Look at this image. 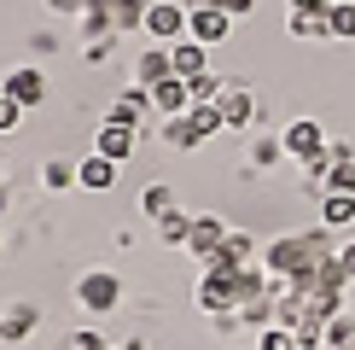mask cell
<instances>
[{
  "label": "cell",
  "instance_id": "6da1fadb",
  "mask_svg": "<svg viewBox=\"0 0 355 350\" xmlns=\"http://www.w3.org/2000/svg\"><path fill=\"white\" fill-rule=\"evenodd\" d=\"M221 128H227V123H221L216 106H192L187 117H164V140L175 146V152H198V146L216 140Z\"/></svg>",
  "mask_w": 355,
  "mask_h": 350
},
{
  "label": "cell",
  "instance_id": "7a4b0ae2",
  "mask_svg": "<svg viewBox=\"0 0 355 350\" xmlns=\"http://www.w3.org/2000/svg\"><path fill=\"white\" fill-rule=\"evenodd\" d=\"M315 262L320 257H315V245H309V233H286V240L262 245V269H268V274H291V281H303Z\"/></svg>",
  "mask_w": 355,
  "mask_h": 350
},
{
  "label": "cell",
  "instance_id": "3957f363",
  "mask_svg": "<svg viewBox=\"0 0 355 350\" xmlns=\"http://www.w3.org/2000/svg\"><path fill=\"white\" fill-rule=\"evenodd\" d=\"M76 303L87 315H111L116 303H123V281H116V269H87L76 281Z\"/></svg>",
  "mask_w": 355,
  "mask_h": 350
},
{
  "label": "cell",
  "instance_id": "277c9868",
  "mask_svg": "<svg viewBox=\"0 0 355 350\" xmlns=\"http://www.w3.org/2000/svg\"><path fill=\"white\" fill-rule=\"evenodd\" d=\"M279 140H286V158H297V164H315L320 152H327V123L320 117H291L286 128H279Z\"/></svg>",
  "mask_w": 355,
  "mask_h": 350
},
{
  "label": "cell",
  "instance_id": "5b68a950",
  "mask_svg": "<svg viewBox=\"0 0 355 350\" xmlns=\"http://www.w3.org/2000/svg\"><path fill=\"white\" fill-rule=\"evenodd\" d=\"M187 0H152V6H146V29H140V35H152V41H164V47H169V41H181L187 35Z\"/></svg>",
  "mask_w": 355,
  "mask_h": 350
},
{
  "label": "cell",
  "instance_id": "8992f818",
  "mask_svg": "<svg viewBox=\"0 0 355 350\" xmlns=\"http://www.w3.org/2000/svg\"><path fill=\"white\" fill-rule=\"evenodd\" d=\"M245 262H257V233L250 228H227V240L216 245V257L204 262V274H233V269H245Z\"/></svg>",
  "mask_w": 355,
  "mask_h": 350
},
{
  "label": "cell",
  "instance_id": "52a82bcc",
  "mask_svg": "<svg viewBox=\"0 0 355 350\" xmlns=\"http://www.w3.org/2000/svg\"><path fill=\"white\" fill-rule=\"evenodd\" d=\"M140 140H146V128L105 117V123H99V135H94V152H105L111 164H123V158H135V152H140Z\"/></svg>",
  "mask_w": 355,
  "mask_h": 350
},
{
  "label": "cell",
  "instance_id": "ba28073f",
  "mask_svg": "<svg viewBox=\"0 0 355 350\" xmlns=\"http://www.w3.org/2000/svg\"><path fill=\"white\" fill-rule=\"evenodd\" d=\"M192 298H198V310H210V315H233L239 310V281H233V274H204V281L192 286Z\"/></svg>",
  "mask_w": 355,
  "mask_h": 350
},
{
  "label": "cell",
  "instance_id": "9c48e42d",
  "mask_svg": "<svg viewBox=\"0 0 355 350\" xmlns=\"http://www.w3.org/2000/svg\"><path fill=\"white\" fill-rule=\"evenodd\" d=\"M0 88H6V94L18 99L24 111L47 106V70H41V65H18V70H6V82H0Z\"/></svg>",
  "mask_w": 355,
  "mask_h": 350
},
{
  "label": "cell",
  "instance_id": "30bf717a",
  "mask_svg": "<svg viewBox=\"0 0 355 350\" xmlns=\"http://www.w3.org/2000/svg\"><path fill=\"white\" fill-rule=\"evenodd\" d=\"M187 35L192 41H204V47H216V41H227L233 35V18L221 6H210V0H198V6L187 12Z\"/></svg>",
  "mask_w": 355,
  "mask_h": 350
},
{
  "label": "cell",
  "instance_id": "8fae6325",
  "mask_svg": "<svg viewBox=\"0 0 355 350\" xmlns=\"http://www.w3.org/2000/svg\"><path fill=\"white\" fill-rule=\"evenodd\" d=\"M216 111H221V123H227V128H250V123H257V94H250L245 82L227 76V88L216 94Z\"/></svg>",
  "mask_w": 355,
  "mask_h": 350
},
{
  "label": "cell",
  "instance_id": "7c38bea8",
  "mask_svg": "<svg viewBox=\"0 0 355 350\" xmlns=\"http://www.w3.org/2000/svg\"><path fill=\"white\" fill-rule=\"evenodd\" d=\"M227 228H233V222H221V216H210V210H204V216H192V240H187V257L204 269V262L216 257V245L227 240Z\"/></svg>",
  "mask_w": 355,
  "mask_h": 350
},
{
  "label": "cell",
  "instance_id": "4fadbf2b",
  "mask_svg": "<svg viewBox=\"0 0 355 350\" xmlns=\"http://www.w3.org/2000/svg\"><path fill=\"white\" fill-rule=\"evenodd\" d=\"M35 327H41V310H35L29 298L6 303V315H0V344H24V339H35Z\"/></svg>",
  "mask_w": 355,
  "mask_h": 350
},
{
  "label": "cell",
  "instance_id": "5bb4252c",
  "mask_svg": "<svg viewBox=\"0 0 355 350\" xmlns=\"http://www.w3.org/2000/svg\"><path fill=\"white\" fill-rule=\"evenodd\" d=\"M152 111H157V117H187V111H192V82H187V76L152 82Z\"/></svg>",
  "mask_w": 355,
  "mask_h": 350
},
{
  "label": "cell",
  "instance_id": "9a60e30c",
  "mask_svg": "<svg viewBox=\"0 0 355 350\" xmlns=\"http://www.w3.org/2000/svg\"><path fill=\"white\" fill-rule=\"evenodd\" d=\"M169 58H175V76H187V82L210 70V47H204V41H192V35L169 41Z\"/></svg>",
  "mask_w": 355,
  "mask_h": 350
},
{
  "label": "cell",
  "instance_id": "2e32d148",
  "mask_svg": "<svg viewBox=\"0 0 355 350\" xmlns=\"http://www.w3.org/2000/svg\"><path fill=\"white\" fill-rule=\"evenodd\" d=\"M76 187H87V193H111V187H116V164L105 152H87L76 164Z\"/></svg>",
  "mask_w": 355,
  "mask_h": 350
},
{
  "label": "cell",
  "instance_id": "e0dca14e",
  "mask_svg": "<svg viewBox=\"0 0 355 350\" xmlns=\"http://www.w3.org/2000/svg\"><path fill=\"white\" fill-rule=\"evenodd\" d=\"M146 111H152V88H135V82H128L123 94L111 99V111H105V117H116V123H135V128H140V123H146Z\"/></svg>",
  "mask_w": 355,
  "mask_h": 350
},
{
  "label": "cell",
  "instance_id": "ac0fdd59",
  "mask_svg": "<svg viewBox=\"0 0 355 350\" xmlns=\"http://www.w3.org/2000/svg\"><path fill=\"white\" fill-rule=\"evenodd\" d=\"M164 76H175V58H169L164 41H152V47L140 53V65H135V88H152V82H164Z\"/></svg>",
  "mask_w": 355,
  "mask_h": 350
},
{
  "label": "cell",
  "instance_id": "d6986e66",
  "mask_svg": "<svg viewBox=\"0 0 355 350\" xmlns=\"http://www.w3.org/2000/svg\"><path fill=\"white\" fill-rule=\"evenodd\" d=\"M320 228L332 233L355 228V193H320Z\"/></svg>",
  "mask_w": 355,
  "mask_h": 350
},
{
  "label": "cell",
  "instance_id": "ffe728a7",
  "mask_svg": "<svg viewBox=\"0 0 355 350\" xmlns=\"http://www.w3.org/2000/svg\"><path fill=\"white\" fill-rule=\"evenodd\" d=\"M286 29H291L297 41H327V35H332V6H327V12H291Z\"/></svg>",
  "mask_w": 355,
  "mask_h": 350
},
{
  "label": "cell",
  "instance_id": "44dd1931",
  "mask_svg": "<svg viewBox=\"0 0 355 350\" xmlns=\"http://www.w3.org/2000/svg\"><path fill=\"white\" fill-rule=\"evenodd\" d=\"M140 222H157V216H169L175 210V187L169 181H152V187H140Z\"/></svg>",
  "mask_w": 355,
  "mask_h": 350
},
{
  "label": "cell",
  "instance_id": "7402d4cb",
  "mask_svg": "<svg viewBox=\"0 0 355 350\" xmlns=\"http://www.w3.org/2000/svg\"><path fill=\"white\" fill-rule=\"evenodd\" d=\"M279 158H286V140L279 135H257L250 140V158H245V175H262L268 164H279Z\"/></svg>",
  "mask_w": 355,
  "mask_h": 350
},
{
  "label": "cell",
  "instance_id": "603a6c76",
  "mask_svg": "<svg viewBox=\"0 0 355 350\" xmlns=\"http://www.w3.org/2000/svg\"><path fill=\"white\" fill-rule=\"evenodd\" d=\"M157 240L175 245V251H187V240H192V216L181 210V204H175L169 216H157Z\"/></svg>",
  "mask_w": 355,
  "mask_h": 350
},
{
  "label": "cell",
  "instance_id": "cb8c5ba5",
  "mask_svg": "<svg viewBox=\"0 0 355 350\" xmlns=\"http://www.w3.org/2000/svg\"><path fill=\"white\" fill-rule=\"evenodd\" d=\"M146 6H152V0H116V6H111V29H116V35L146 29Z\"/></svg>",
  "mask_w": 355,
  "mask_h": 350
},
{
  "label": "cell",
  "instance_id": "d4e9b609",
  "mask_svg": "<svg viewBox=\"0 0 355 350\" xmlns=\"http://www.w3.org/2000/svg\"><path fill=\"white\" fill-rule=\"evenodd\" d=\"M41 187H47V193L76 187V164H70V158H47V164H41Z\"/></svg>",
  "mask_w": 355,
  "mask_h": 350
},
{
  "label": "cell",
  "instance_id": "484cf974",
  "mask_svg": "<svg viewBox=\"0 0 355 350\" xmlns=\"http://www.w3.org/2000/svg\"><path fill=\"white\" fill-rule=\"evenodd\" d=\"M349 344H355V315L338 310V315L327 321V350H349Z\"/></svg>",
  "mask_w": 355,
  "mask_h": 350
},
{
  "label": "cell",
  "instance_id": "4316f807",
  "mask_svg": "<svg viewBox=\"0 0 355 350\" xmlns=\"http://www.w3.org/2000/svg\"><path fill=\"white\" fill-rule=\"evenodd\" d=\"M227 88V76H216V70H204V76H192V106H216V94Z\"/></svg>",
  "mask_w": 355,
  "mask_h": 350
},
{
  "label": "cell",
  "instance_id": "83f0119b",
  "mask_svg": "<svg viewBox=\"0 0 355 350\" xmlns=\"http://www.w3.org/2000/svg\"><path fill=\"white\" fill-rule=\"evenodd\" d=\"M257 350H303V344H297V333H291V327H262L257 333Z\"/></svg>",
  "mask_w": 355,
  "mask_h": 350
},
{
  "label": "cell",
  "instance_id": "f1b7e54d",
  "mask_svg": "<svg viewBox=\"0 0 355 350\" xmlns=\"http://www.w3.org/2000/svg\"><path fill=\"white\" fill-rule=\"evenodd\" d=\"M332 41H355V0L332 6Z\"/></svg>",
  "mask_w": 355,
  "mask_h": 350
},
{
  "label": "cell",
  "instance_id": "f546056e",
  "mask_svg": "<svg viewBox=\"0 0 355 350\" xmlns=\"http://www.w3.org/2000/svg\"><path fill=\"white\" fill-rule=\"evenodd\" d=\"M64 350H111V344H105V333H99V327H82V333H70V339H64Z\"/></svg>",
  "mask_w": 355,
  "mask_h": 350
},
{
  "label": "cell",
  "instance_id": "4dcf8cb0",
  "mask_svg": "<svg viewBox=\"0 0 355 350\" xmlns=\"http://www.w3.org/2000/svg\"><path fill=\"white\" fill-rule=\"evenodd\" d=\"M18 123H24V106H18V99L6 94V88H0V135H12Z\"/></svg>",
  "mask_w": 355,
  "mask_h": 350
},
{
  "label": "cell",
  "instance_id": "1f68e13d",
  "mask_svg": "<svg viewBox=\"0 0 355 350\" xmlns=\"http://www.w3.org/2000/svg\"><path fill=\"white\" fill-rule=\"evenodd\" d=\"M111 53H116V35H94V41L82 47V58H87V65H105Z\"/></svg>",
  "mask_w": 355,
  "mask_h": 350
},
{
  "label": "cell",
  "instance_id": "d6a6232c",
  "mask_svg": "<svg viewBox=\"0 0 355 350\" xmlns=\"http://www.w3.org/2000/svg\"><path fill=\"white\" fill-rule=\"evenodd\" d=\"M210 6H221L233 24H239V18H250V12H257V0H210Z\"/></svg>",
  "mask_w": 355,
  "mask_h": 350
},
{
  "label": "cell",
  "instance_id": "836d02e7",
  "mask_svg": "<svg viewBox=\"0 0 355 350\" xmlns=\"http://www.w3.org/2000/svg\"><path fill=\"white\" fill-rule=\"evenodd\" d=\"M338 262H344V274H349V281H355V240L344 245V251H338Z\"/></svg>",
  "mask_w": 355,
  "mask_h": 350
},
{
  "label": "cell",
  "instance_id": "e575fe53",
  "mask_svg": "<svg viewBox=\"0 0 355 350\" xmlns=\"http://www.w3.org/2000/svg\"><path fill=\"white\" fill-rule=\"evenodd\" d=\"M332 0H291V12H327Z\"/></svg>",
  "mask_w": 355,
  "mask_h": 350
},
{
  "label": "cell",
  "instance_id": "d590c367",
  "mask_svg": "<svg viewBox=\"0 0 355 350\" xmlns=\"http://www.w3.org/2000/svg\"><path fill=\"white\" fill-rule=\"evenodd\" d=\"M47 6H53V12H76V18H82V6H87V0H47Z\"/></svg>",
  "mask_w": 355,
  "mask_h": 350
},
{
  "label": "cell",
  "instance_id": "8d00e7d4",
  "mask_svg": "<svg viewBox=\"0 0 355 350\" xmlns=\"http://www.w3.org/2000/svg\"><path fill=\"white\" fill-rule=\"evenodd\" d=\"M116 350H146V339H128V344H116Z\"/></svg>",
  "mask_w": 355,
  "mask_h": 350
},
{
  "label": "cell",
  "instance_id": "74e56055",
  "mask_svg": "<svg viewBox=\"0 0 355 350\" xmlns=\"http://www.w3.org/2000/svg\"><path fill=\"white\" fill-rule=\"evenodd\" d=\"M6 204H12V199H6V187H0V216H6Z\"/></svg>",
  "mask_w": 355,
  "mask_h": 350
},
{
  "label": "cell",
  "instance_id": "f35d334b",
  "mask_svg": "<svg viewBox=\"0 0 355 350\" xmlns=\"http://www.w3.org/2000/svg\"><path fill=\"white\" fill-rule=\"evenodd\" d=\"M332 6H344V0H332Z\"/></svg>",
  "mask_w": 355,
  "mask_h": 350
},
{
  "label": "cell",
  "instance_id": "ab89813d",
  "mask_svg": "<svg viewBox=\"0 0 355 350\" xmlns=\"http://www.w3.org/2000/svg\"><path fill=\"white\" fill-rule=\"evenodd\" d=\"M0 245H6V233H0Z\"/></svg>",
  "mask_w": 355,
  "mask_h": 350
},
{
  "label": "cell",
  "instance_id": "60d3db41",
  "mask_svg": "<svg viewBox=\"0 0 355 350\" xmlns=\"http://www.w3.org/2000/svg\"><path fill=\"white\" fill-rule=\"evenodd\" d=\"M0 187H6V181H0Z\"/></svg>",
  "mask_w": 355,
  "mask_h": 350
},
{
  "label": "cell",
  "instance_id": "b9f144b4",
  "mask_svg": "<svg viewBox=\"0 0 355 350\" xmlns=\"http://www.w3.org/2000/svg\"><path fill=\"white\" fill-rule=\"evenodd\" d=\"M349 350H355V344H349Z\"/></svg>",
  "mask_w": 355,
  "mask_h": 350
}]
</instances>
